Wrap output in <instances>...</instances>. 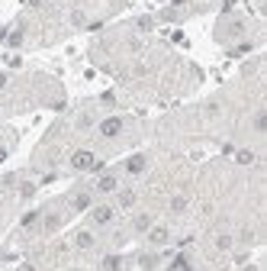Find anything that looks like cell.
Listing matches in <instances>:
<instances>
[{"mask_svg": "<svg viewBox=\"0 0 267 271\" xmlns=\"http://www.w3.org/2000/svg\"><path fill=\"white\" fill-rule=\"evenodd\" d=\"M94 165H97V159H94V152H87V148L71 155V168L74 171H87V168H94Z\"/></svg>", "mask_w": 267, "mask_h": 271, "instance_id": "cell-3", "label": "cell"}, {"mask_svg": "<svg viewBox=\"0 0 267 271\" xmlns=\"http://www.w3.org/2000/svg\"><path fill=\"white\" fill-rule=\"evenodd\" d=\"M71 207H74L77 213H84V210H91V207H94V194H91V190H77V194L71 197Z\"/></svg>", "mask_w": 267, "mask_h": 271, "instance_id": "cell-5", "label": "cell"}, {"mask_svg": "<svg viewBox=\"0 0 267 271\" xmlns=\"http://www.w3.org/2000/svg\"><path fill=\"white\" fill-rule=\"evenodd\" d=\"M116 187H119L116 174H100V181H97V190H100V194H113Z\"/></svg>", "mask_w": 267, "mask_h": 271, "instance_id": "cell-6", "label": "cell"}, {"mask_svg": "<svg viewBox=\"0 0 267 271\" xmlns=\"http://www.w3.org/2000/svg\"><path fill=\"white\" fill-rule=\"evenodd\" d=\"M145 165H148L145 155H132V159L126 162V171H129V174H142V171H145Z\"/></svg>", "mask_w": 267, "mask_h": 271, "instance_id": "cell-7", "label": "cell"}, {"mask_svg": "<svg viewBox=\"0 0 267 271\" xmlns=\"http://www.w3.org/2000/svg\"><path fill=\"white\" fill-rule=\"evenodd\" d=\"M20 271H35V268H32V265H23V268H20Z\"/></svg>", "mask_w": 267, "mask_h": 271, "instance_id": "cell-17", "label": "cell"}, {"mask_svg": "<svg viewBox=\"0 0 267 271\" xmlns=\"http://www.w3.org/2000/svg\"><path fill=\"white\" fill-rule=\"evenodd\" d=\"M132 226H136V233H148L151 229V216L142 213V216H136V223H132Z\"/></svg>", "mask_w": 267, "mask_h": 271, "instance_id": "cell-12", "label": "cell"}, {"mask_svg": "<svg viewBox=\"0 0 267 271\" xmlns=\"http://www.w3.org/2000/svg\"><path fill=\"white\" fill-rule=\"evenodd\" d=\"M0 87H7V74L4 71H0Z\"/></svg>", "mask_w": 267, "mask_h": 271, "instance_id": "cell-16", "label": "cell"}, {"mask_svg": "<svg viewBox=\"0 0 267 271\" xmlns=\"http://www.w3.org/2000/svg\"><path fill=\"white\" fill-rule=\"evenodd\" d=\"M235 159L242 162V165H251V162H254V155H251V148H242V152H238Z\"/></svg>", "mask_w": 267, "mask_h": 271, "instance_id": "cell-13", "label": "cell"}, {"mask_svg": "<svg viewBox=\"0 0 267 271\" xmlns=\"http://www.w3.org/2000/svg\"><path fill=\"white\" fill-rule=\"evenodd\" d=\"M145 236H148V246H167V242H171V229H167V226H155L151 223V229Z\"/></svg>", "mask_w": 267, "mask_h": 271, "instance_id": "cell-4", "label": "cell"}, {"mask_svg": "<svg viewBox=\"0 0 267 271\" xmlns=\"http://www.w3.org/2000/svg\"><path fill=\"white\" fill-rule=\"evenodd\" d=\"M74 246H77V249H91V246H94V233H91V229H81V233L74 236Z\"/></svg>", "mask_w": 267, "mask_h": 271, "instance_id": "cell-9", "label": "cell"}, {"mask_svg": "<svg viewBox=\"0 0 267 271\" xmlns=\"http://www.w3.org/2000/svg\"><path fill=\"white\" fill-rule=\"evenodd\" d=\"M171 210H174V213H181V210H187V197H174V200H171Z\"/></svg>", "mask_w": 267, "mask_h": 271, "instance_id": "cell-14", "label": "cell"}, {"mask_svg": "<svg viewBox=\"0 0 267 271\" xmlns=\"http://www.w3.org/2000/svg\"><path fill=\"white\" fill-rule=\"evenodd\" d=\"M61 223H65V216H61V213H49V216H46V226H42V233H55V229H61Z\"/></svg>", "mask_w": 267, "mask_h": 271, "instance_id": "cell-8", "label": "cell"}, {"mask_svg": "<svg viewBox=\"0 0 267 271\" xmlns=\"http://www.w3.org/2000/svg\"><path fill=\"white\" fill-rule=\"evenodd\" d=\"M116 207H122V210H132V207H136V190H119Z\"/></svg>", "mask_w": 267, "mask_h": 271, "instance_id": "cell-10", "label": "cell"}, {"mask_svg": "<svg viewBox=\"0 0 267 271\" xmlns=\"http://www.w3.org/2000/svg\"><path fill=\"white\" fill-rule=\"evenodd\" d=\"M113 216H116V207L113 204H100V207H91V223L94 226H110Z\"/></svg>", "mask_w": 267, "mask_h": 271, "instance_id": "cell-1", "label": "cell"}, {"mask_svg": "<svg viewBox=\"0 0 267 271\" xmlns=\"http://www.w3.org/2000/svg\"><path fill=\"white\" fill-rule=\"evenodd\" d=\"M254 133H257V136H264V133H267V113H264V107L254 113Z\"/></svg>", "mask_w": 267, "mask_h": 271, "instance_id": "cell-11", "label": "cell"}, {"mask_svg": "<svg viewBox=\"0 0 267 271\" xmlns=\"http://www.w3.org/2000/svg\"><path fill=\"white\" fill-rule=\"evenodd\" d=\"M216 246H219V249H229V246H232V236H219Z\"/></svg>", "mask_w": 267, "mask_h": 271, "instance_id": "cell-15", "label": "cell"}, {"mask_svg": "<svg viewBox=\"0 0 267 271\" xmlns=\"http://www.w3.org/2000/svg\"><path fill=\"white\" fill-rule=\"evenodd\" d=\"M122 126H126L122 117H106V120H100V136L103 139H116L122 133Z\"/></svg>", "mask_w": 267, "mask_h": 271, "instance_id": "cell-2", "label": "cell"}]
</instances>
